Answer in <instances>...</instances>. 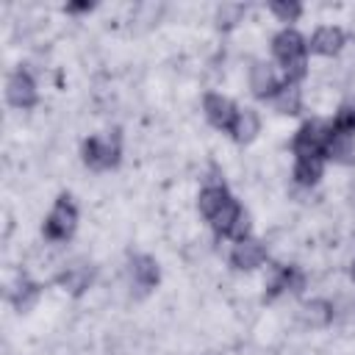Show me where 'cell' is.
<instances>
[{"instance_id": "cell-4", "label": "cell", "mask_w": 355, "mask_h": 355, "mask_svg": "<svg viewBox=\"0 0 355 355\" xmlns=\"http://www.w3.org/2000/svg\"><path fill=\"white\" fill-rule=\"evenodd\" d=\"M116 158H119V144L111 136H94L83 144V161L92 169H108L116 164Z\"/></svg>"}, {"instance_id": "cell-19", "label": "cell", "mask_w": 355, "mask_h": 355, "mask_svg": "<svg viewBox=\"0 0 355 355\" xmlns=\"http://www.w3.org/2000/svg\"><path fill=\"white\" fill-rule=\"evenodd\" d=\"M333 130L336 133H355V103H344L338 111H336V119H333Z\"/></svg>"}, {"instance_id": "cell-3", "label": "cell", "mask_w": 355, "mask_h": 355, "mask_svg": "<svg viewBox=\"0 0 355 355\" xmlns=\"http://www.w3.org/2000/svg\"><path fill=\"white\" fill-rule=\"evenodd\" d=\"M75 225H78V211H75V205L69 202V197H58V202L53 205V211H50L47 219H44V236L53 239V241H64V239L72 236Z\"/></svg>"}, {"instance_id": "cell-5", "label": "cell", "mask_w": 355, "mask_h": 355, "mask_svg": "<svg viewBox=\"0 0 355 355\" xmlns=\"http://www.w3.org/2000/svg\"><path fill=\"white\" fill-rule=\"evenodd\" d=\"M6 97L14 108H31L36 103V83L28 72L17 69L6 83Z\"/></svg>"}, {"instance_id": "cell-7", "label": "cell", "mask_w": 355, "mask_h": 355, "mask_svg": "<svg viewBox=\"0 0 355 355\" xmlns=\"http://www.w3.org/2000/svg\"><path fill=\"white\" fill-rule=\"evenodd\" d=\"M202 108H205V116L214 128H230L236 119V105L222 94H208Z\"/></svg>"}, {"instance_id": "cell-8", "label": "cell", "mask_w": 355, "mask_h": 355, "mask_svg": "<svg viewBox=\"0 0 355 355\" xmlns=\"http://www.w3.org/2000/svg\"><path fill=\"white\" fill-rule=\"evenodd\" d=\"M250 89H252L255 97H272L280 89V83L275 78V69L263 61H255L250 67Z\"/></svg>"}, {"instance_id": "cell-20", "label": "cell", "mask_w": 355, "mask_h": 355, "mask_svg": "<svg viewBox=\"0 0 355 355\" xmlns=\"http://www.w3.org/2000/svg\"><path fill=\"white\" fill-rule=\"evenodd\" d=\"M36 297H39V286H36V283H25V280H22V283L17 286V291L11 294V302H14L19 311H28V308L36 302Z\"/></svg>"}, {"instance_id": "cell-22", "label": "cell", "mask_w": 355, "mask_h": 355, "mask_svg": "<svg viewBox=\"0 0 355 355\" xmlns=\"http://www.w3.org/2000/svg\"><path fill=\"white\" fill-rule=\"evenodd\" d=\"M333 316L344 324V327H355V300H341L333 308Z\"/></svg>"}, {"instance_id": "cell-21", "label": "cell", "mask_w": 355, "mask_h": 355, "mask_svg": "<svg viewBox=\"0 0 355 355\" xmlns=\"http://www.w3.org/2000/svg\"><path fill=\"white\" fill-rule=\"evenodd\" d=\"M305 286V277L300 269L294 266H283V291H291V294H300Z\"/></svg>"}, {"instance_id": "cell-16", "label": "cell", "mask_w": 355, "mask_h": 355, "mask_svg": "<svg viewBox=\"0 0 355 355\" xmlns=\"http://www.w3.org/2000/svg\"><path fill=\"white\" fill-rule=\"evenodd\" d=\"M272 103L280 114H297L302 108V94L297 89V83H283L275 94H272Z\"/></svg>"}, {"instance_id": "cell-18", "label": "cell", "mask_w": 355, "mask_h": 355, "mask_svg": "<svg viewBox=\"0 0 355 355\" xmlns=\"http://www.w3.org/2000/svg\"><path fill=\"white\" fill-rule=\"evenodd\" d=\"M322 178V161L319 158H302L294 166V180L300 186H313Z\"/></svg>"}, {"instance_id": "cell-9", "label": "cell", "mask_w": 355, "mask_h": 355, "mask_svg": "<svg viewBox=\"0 0 355 355\" xmlns=\"http://www.w3.org/2000/svg\"><path fill=\"white\" fill-rule=\"evenodd\" d=\"M324 155L336 164H352L355 161V139L349 133H336L330 128L327 144H324Z\"/></svg>"}, {"instance_id": "cell-1", "label": "cell", "mask_w": 355, "mask_h": 355, "mask_svg": "<svg viewBox=\"0 0 355 355\" xmlns=\"http://www.w3.org/2000/svg\"><path fill=\"white\" fill-rule=\"evenodd\" d=\"M272 53L283 64L288 83H294V80H300L305 75V39L297 31H291V28L280 31L272 39Z\"/></svg>"}, {"instance_id": "cell-17", "label": "cell", "mask_w": 355, "mask_h": 355, "mask_svg": "<svg viewBox=\"0 0 355 355\" xmlns=\"http://www.w3.org/2000/svg\"><path fill=\"white\" fill-rule=\"evenodd\" d=\"M241 214H244V211H241V205L230 197V200H227V205H225L216 216H211V225H214V230H216V233L230 236V230H233V225L239 222V216H241Z\"/></svg>"}, {"instance_id": "cell-25", "label": "cell", "mask_w": 355, "mask_h": 355, "mask_svg": "<svg viewBox=\"0 0 355 355\" xmlns=\"http://www.w3.org/2000/svg\"><path fill=\"white\" fill-rule=\"evenodd\" d=\"M349 275H352V280H355V261H352V269H349Z\"/></svg>"}, {"instance_id": "cell-11", "label": "cell", "mask_w": 355, "mask_h": 355, "mask_svg": "<svg viewBox=\"0 0 355 355\" xmlns=\"http://www.w3.org/2000/svg\"><path fill=\"white\" fill-rule=\"evenodd\" d=\"M230 130H233V139H236V141L247 144V141H252V139L258 136L261 119H258V114H255L252 108H239V111H236V119H233V125H230Z\"/></svg>"}, {"instance_id": "cell-6", "label": "cell", "mask_w": 355, "mask_h": 355, "mask_svg": "<svg viewBox=\"0 0 355 355\" xmlns=\"http://www.w3.org/2000/svg\"><path fill=\"white\" fill-rule=\"evenodd\" d=\"M266 261V247L261 244V241H255V239H241V241H236V247H233V252H230V263L236 266V269H258L261 263Z\"/></svg>"}, {"instance_id": "cell-12", "label": "cell", "mask_w": 355, "mask_h": 355, "mask_svg": "<svg viewBox=\"0 0 355 355\" xmlns=\"http://www.w3.org/2000/svg\"><path fill=\"white\" fill-rule=\"evenodd\" d=\"M58 283H61V288H67L69 294H80V291L89 288V283H92V266H86V263H72V266H67V269L58 275Z\"/></svg>"}, {"instance_id": "cell-23", "label": "cell", "mask_w": 355, "mask_h": 355, "mask_svg": "<svg viewBox=\"0 0 355 355\" xmlns=\"http://www.w3.org/2000/svg\"><path fill=\"white\" fill-rule=\"evenodd\" d=\"M269 8H272V14H277L283 22H294V19L300 17V11H302V6H300V3H280V0H277V3H272Z\"/></svg>"}, {"instance_id": "cell-15", "label": "cell", "mask_w": 355, "mask_h": 355, "mask_svg": "<svg viewBox=\"0 0 355 355\" xmlns=\"http://www.w3.org/2000/svg\"><path fill=\"white\" fill-rule=\"evenodd\" d=\"M227 200H230V194H227L225 186H205L200 191V211L211 219V216H216L227 205Z\"/></svg>"}, {"instance_id": "cell-13", "label": "cell", "mask_w": 355, "mask_h": 355, "mask_svg": "<svg viewBox=\"0 0 355 355\" xmlns=\"http://www.w3.org/2000/svg\"><path fill=\"white\" fill-rule=\"evenodd\" d=\"M333 319V305L327 300H311L300 308V322L305 327H324Z\"/></svg>"}, {"instance_id": "cell-24", "label": "cell", "mask_w": 355, "mask_h": 355, "mask_svg": "<svg viewBox=\"0 0 355 355\" xmlns=\"http://www.w3.org/2000/svg\"><path fill=\"white\" fill-rule=\"evenodd\" d=\"M241 14H244L241 6H222L219 14H216V19H219V25H233V22H239Z\"/></svg>"}, {"instance_id": "cell-14", "label": "cell", "mask_w": 355, "mask_h": 355, "mask_svg": "<svg viewBox=\"0 0 355 355\" xmlns=\"http://www.w3.org/2000/svg\"><path fill=\"white\" fill-rule=\"evenodd\" d=\"M130 275H133V283H136L141 291H147V288H153V286L158 283V263H155L150 255H139V258H133V263H130Z\"/></svg>"}, {"instance_id": "cell-10", "label": "cell", "mask_w": 355, "mask_h": 355, "mask_svg": "<svg viewBox=\"0 0 355 355\" xmlns=\"http://www.w3.org/2000/svg\"><path fill=\"white\" fill-rule=\"evenodd\" d=\"M341 47H344V31L341 28L324 25L311 36V50L319 55H336Z\"/></svg>"}, {"instance_id": "cell-2", "label": "cell", "mask_w": 355, "mask_h": 355, "mask_svg": "<svg viewBox=\"0 0 355 355\" xmlns=\"http://www.w3.org/2000/svg\"><path fill=\"white\" fill-rule=\"evenodd\" d=\"M327 136H330V128H324L322 122H305L294 141H291V150L297 155V161L302 158H319L324 155V144H327Z\"/></svg>"}]
</instances>
